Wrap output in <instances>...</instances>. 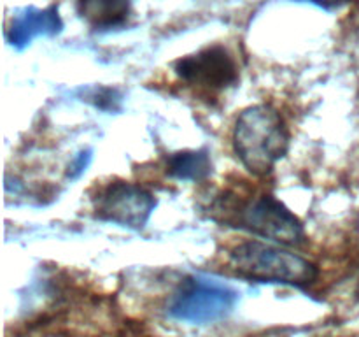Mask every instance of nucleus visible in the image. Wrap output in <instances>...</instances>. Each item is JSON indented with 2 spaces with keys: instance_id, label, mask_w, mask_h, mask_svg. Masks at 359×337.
Here are the masks:
<instances>
[{
  "instance_id": "obj_6",
  "label": "nucleus",
  "mask_w": 359,
  "mask_h": 337,
  "mask_svg": "<svg viewBox=\"0 0 359 337\" xmlns=\"http://www.w3.org/2000/svg\"><path fill=\"white\" fill-rule=\"evenodd\" d=\"M174 67L184 83L207 91L224 90L238 79L237 63L223 46H210L179 58Z\"/></svg>"
},
{
  "instance_id": "obj_9",
  "label": "nucleus",
  "mask_w": 359,
  "mask_h": 337,
  "mask_svg": "<svg viewBox=\"0 0 359 337\" xmlns=\"http://www.w3.org/2000/svg\"><path fill=\"white\" fill-rule=\"evenodd\" d=\"M167 172L181 181H202L212 172V161L207 150L179 151L168 157Z\"/></svg>"
},
{
  "instance_id": "obj_11",
  "label": "nucleus",
  "mask_w": 359,
  "mask_h": 337,
  "mask_svg": "<svg viewBox=\"0 0 359 337\" xmlns=\"http://www.w3.org/2000/svg\"><path fill=\"white\" fill-rule=\"evenodd\" d=\"M307 2L316 4V6L323 7V9H339V7L346 6L349 0H307Z\"/></svg>"
},
{
  "instance_id": "obj_2",
  "label": "nucleus",
  "mask_w": 359,
  "mask_h": 337,
  "mask_svg": "<svg viewBox=\"0 0 359 337\" xmlns=\"http://www.w3.org/2000/svg\"><path fill=\"white\" fill-rule=\"evenodd\" d=\"M230 263L241 277L259 283L307 286L318 279V267L287 249L248 241L231 249Z\"/></svg>"
},
{
  "instance_id": "obj_8",
  "label": "nucleus",
  "mask_w": 359,
  "mask_h": 337,
  "mask_svg": "<svg viewBox=\"0 0 359 337\" xmlns=\"http://www.w3.org/2000/svg\"><path fill=\"white\" fill-rule=\"evenodd\" d=\"M77 9L88 25L109 30L125 23L130 14V0H77Z\"/></svg>"
},
{
  "instance_id": "obj_5",
  "label": "nucleus",
  "mask_w": 359,
  "mask_h": 337,
  "mask_svg": "<svg viewBox=\"0 0 359 337\" xmlns=\"http://www.w3.org/2000/svg\"><path fill=\"white\" fill-rule=\"evenodd\" d=\"M238 227L286 246H298L305 241L302 221L272 195L256 197L242 206L238 211Z\"/></svg>"
},
{
  "instance_id": "obj_1",
  "label": "nucleus",
  "mask_w": 359,
  "mask_h": 337,
  "mask_svg": "<svg viewBox=\"0 0 359 337\" xmlns=\"http://www.w3.org/2000/svg\"><path fill=\"white\" fill-rule=\"evenodd\" d=\"M287 146L286 123L272 105H251L241 112L233 128V147L251 174H269L286 154Z\"/></svg>"
},
{
  "instance_id": "obj_4",
  "label": "nucleus",
  "mask_w": 359,
  "mask_h": 337,
  "mask_svg": "<svg viewBox=\"0 0 359 337\" xmlns=\"http://www.w3.org/2000/svg\"><path fill=\"white\" fill-rule=\"evenodd\" d=\"M93 207L98 220L140 230L149 221L156 199L139 185L112 181L98 192Z\"/></svg>"
},
{
  "instance_id": "obj_3",
  "label": "nucleus",
  "mask_w": 359,
  "mask_h": 337,
  "mask_svg": "<svg viewBox=\"0 0 359 337\" xmlns=\"http://www.w3.org/2000/svg\"><path fill=\"white\" fill-rule=\"evenodd\" d=\"M237 298V291L226 284L203 277H189L175 293L170 315L179 322L205 325L230 315Z\"/></svg>"
},
{
  "instance_id": "obj_7",
  "label": "nucleus",
  "mask_w": 359,
  "mask_h": 337,
  "mask_svg": "<svg viewBox=\"0 0 359 337\" xmlns=\"http://www.w3.org/2000/svg\"><path fill=\"white\" fill-rule=\"evenodd\" d=\"M62 28L63 21L56 6L46 7V9L27 7L20 11L11 21L7 41L13 48L23 49L35 37H53V35H58Z\"/></svg>"
},
{
  "instance_id": "obj_12",
  "label": "nucleus",
  "mask_w": 359,
  "mask_h": 337,
  "mask_svg": "<svg viewBox=\"0 0 359 337\" xmlns=\"http://www.w3.org/2000/svg\"><path fill=\"white\" fill-rule=\"evenodd\" d=\"M358 293H359V284H358Z\"/></svg>"
},
{
  "instance_id": "obj_10",
  "label": "nucleus",
  "mask_w": 359,
  "mask_h": 337,
  "mask_svg": "<svg viewBox=\"0 0 359 337\" xmlns=\"http://www.w3.org/2000/svg\"><path fill=\"white\" fill-rule=\"evenodd\" d=\"M91 161V151H81L76 158L72 160V164L69 165V171H67V178L69 179H77Z\"/></svg>"
}]
</instances>
